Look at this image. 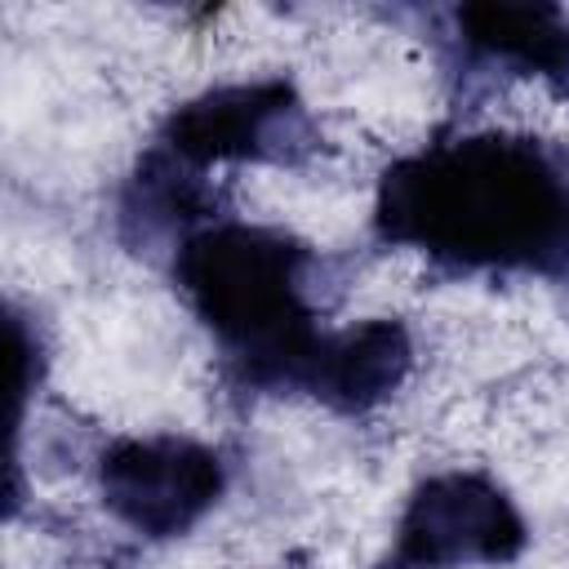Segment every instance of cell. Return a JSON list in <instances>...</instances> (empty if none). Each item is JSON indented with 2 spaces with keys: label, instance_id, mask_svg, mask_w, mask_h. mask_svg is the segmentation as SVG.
<instances>
[{
  "label": "cell",
  "instance_id": "6da1fadb",
  "mask_svg": "<svg viewBox=\"0 0 569 569\" xmlns=\"http://www.w3.org/2000/svg\"><path fill=\"white\" fill-rule=\"evenodd\" d=\"M378 236L449 271H569V160L542 138L467 133L382 173Z\"/></svg>",
  "mask_w": 569,
  "mask_h": 569
},
{
  "label": "cell",
  "instance_id": "7a4b0ae2",
  "mask_svg": "<svg viewBox=\"0 0 569 569\" xmlns=\"http://www.w3.org/2000/svg\"><path fill=\"white\" fill-rule=\"evenodd\" d=\"M311 249L284 231L218 222L178 244L173 280L258 387H293L320 342L307 302Z\"/></svg>",
  "mask_w": 569,
  "mask_h": 569
},
{
  "label": "cell",
  "instance_id": "3957f363",
  "mask_svg": "<svg viewBox=\"0 0 569 569\" xmlns=\"http://www.w3.org/2000/svg\"><path fill=\"white\" fill-rule=\"evenodd\" d=\"M525 551L516 502L480 471H445L413 489L382 569L507 565Z\"/></svg>",
  "mask_w": 569,
  "mask_h": 569
},
{
  "label": "cell",
  "instance_id": "277c9868",
  "mask_svg": "<svg viewBox=\"0 0 569 569\" xmlns=\"http://www.w3.org/2000/svg\"><path fill=\"white\" fill-rule=\"evenodd\" d=\"M164 151L191 169L218 160H267V164H298L316 151V129L284 80H253V84H222L209 89L164 120Z\"/></svg>",
  "mask_w": 569,
  "mask_h": 569
},
{
  "label": "cell",
  "instance_id": "5b68a950",
  "mask_svg": "<svg viewBox=\"0 0 569 569\" xmlns=\"http://www.w3.org/2000/svg\"><path fill=\"white\" fill-rule=\"evenodd\" d=\"M98 489L107 511L147 538L187 533L222 493V462L187 436H133L102 453Z\"/></svg>",
  "mask_w": 569,
  "mask_h": 569
},
{
  "label": "cell",
  "instance_id": "8992f818",
  "mask_svg": "<svg viewBox=\"0 0 569 569\" xmlns=\"http://www.w3.org/2000/svg\"><path fill=\"white\" fill-rule=\"evenodd\" d=\"M413 342L400 320H365L342 333H320L298 369V391H311L329 409L365 413L382 405L409 373Z\"/></svg>",
  "mask_w": 569,
  "mask_h": 569
},
{
  "label": "cell",
  "instance_id": "52a82bcc",
  "mask_svg": "<svg viewBox=\"0 0 569 569\" xmlns=\"http://www.w3.org/2000/svg\"><path fill=\"white\" fill-rule=\"evenodd\" d=\"M453 27L471 58L538 76L569 98V18L556 4H462Z\"/></svg>",
  "mask_w": 569,
  "mask_h": 569
},
{
  "label": "cell",
  "instance_id": "ba28073f",
  "mask_svg": "<svg viewBox=\"0 0 569 569\" xmlns=\"http://www.w3.org/2000/svg\"><path fill=\"white\" fill-rule=\"evenodd\" d=\"M204 204H209V196L196 187L191 164H182L178 156H169L160 147L138 164V173L124 191L120 218H124V227H138V240H151L160 231L187 227L191 218H200Z\"/></svg>",
  "mask_w": 569,
  "mask_h": 569
}]
</instances>
